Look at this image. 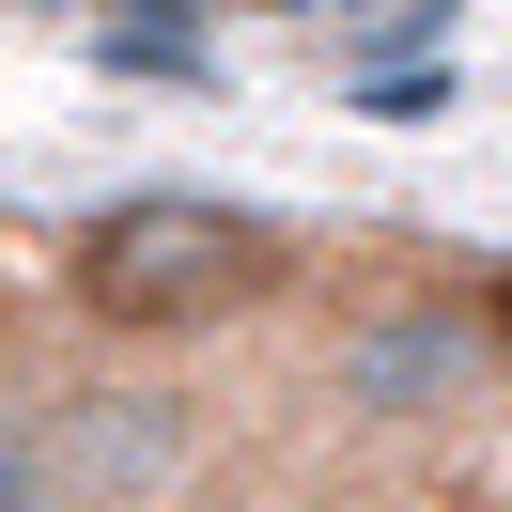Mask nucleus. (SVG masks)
Wrapping results in <instances>:
<instances>
[{"label":"nucleus","mask_w":512,"mask_h":512,"mask_svg":"<svg viewBox=\"0 0 512 512\" xmlns=\"http://www.w3.org/2000/svg\"><path fill=\"white\" fill-rule=\"evenodd\" d=\"M0 512H63V435H47V373H0Z\"/></svg>","instance_id":"20e7f679"},{"label":"nucleus","mask_w":512,"mask_h":512,"mask_svg":"<svg viewBox=\"0 0 512 512\" xmlns=\"http://www.w3.org/2000/svg\"><path fill=\"white\" fill-rule=\"evenodd\" d=\"M280 295H295V233L249 218V202H202V187H140L109 218H78V249H63V311L94 342H140V357L218 342Z\"/></svg>","instance_id":"f257e3e1"},{"label":"nucleus","mask_w":512,"mask_h":512,"mask_svg":"<svg viewBox=\"0 0 512 512\" xmlns=\"http://www.w3.org/2000/svg\"><path fill=\"white\" fill-rule=\"evenodd\" d=\"M280 512H419V497H373V481H311V497H280Z\"/></svg>","instance_id":"423d86ee"},{"label":"nucleus","mask_w":512,"mask_h":512,"mask_svg":"<svg viewBox=\"0 0 512 512\" xmlns=\"http://www.w3.org/2000/svg\"><path fill=\"white\" fill-rule=\"evenodd\" d=\"M481 388H512V373H497V342H481V311L450 280H357L311 326V404L342 435H466Z\"/></svg>","instance_id":"f03ea898"},{"label":"nucleus","mask_w":512,"mask_h":512,"mask_svg":"<svg viewBox=\"0 0 512 512\" xmlns=\"http://www.w3.org/2000/svg\"><path fill=\"white\" fill-rule=\"evenodd\" d=\"M466 311H481V342H497V373H512V264H481V295H466Z\"/></svg>","instance_id":"39448f33"},{"label":"nucleus","mask_w":512,"mask_h":512,"mask_svg":"<svg viewBox=\"0 0 512 512\" xmlns=\"http://www.w3.org/2000/svg\"><path fill=\"white\" fill-rule=\"evenodd\" d=\"M47 435H63V512H187L218 419L202 388H156V373H63Z\"/></svg>","instance_id":"7ed1b4c3"}]
</instances>
